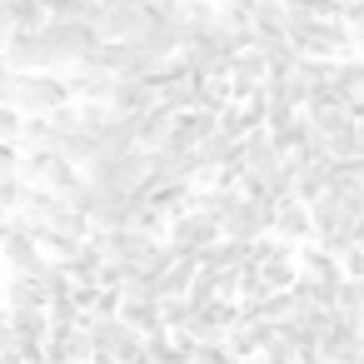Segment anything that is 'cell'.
I'll return each mask as SVG.
<instances>
[{"label": "cell", "mask_w": 364, "mask_h": 364, "mask_svg": "<svg viewBox=\"0 0 364 364\" xmlns=\"http://www.w3.org/2000/svg\"><path fill=\"white\" fill-rule=\"evenodd\" d=\"M36 41H41V50H46V70H70V65H80V60H90V50L100 46V36L85 26V21H46L41 31H36Z\"/></svg>", "instance_id": "6da1fadb"}, {"label": "cell", "mask_w": 364, "mask_h": 364, "mask_svg": "<svg viewBox=\"0 0 364 364\" xmlns=\"http://www.w3.org/2000/svg\"><path fill=\"white\" fill-rule=\"evenodd\" d=\"M70 100L65 90V75L60 70H26V75H11V90H6V105L16 115H50Z\"/></svg>", "instance_id": "7a4b0ae2"}, {"label": "cell", "mask_w": 364, "mask_h": 364, "mask_svg": "<svg viewBox=\"0 0 364 364\" xmlns=\"http://www.w3.org/2000/svg\"><path fill=\"white\" fill-rule=\"evenodd\" d=\"M284 36H289V46H294L304 60H339V55L354 46V31H349L344 21H334V16H324V21H304V26L284 31Z\"/></svg>", "instance_id": "3957f363"}, {"label": "cell", "mask_w": 364, "mask_h": 364, "mask_svg": "<svg viewBox=\"0 0 364 364\" xmlns=\"http://www.w3.org/2000/svg\"><path fill=\"white\" fill-rule=\"evenodd\" d=\"M215 240H225V235H220V225H215L210 215H200V210H180V215L165 225V245H170L180 259H195V250H205V245H215Z\"/></svg>", "instance_id": "277c9868"}, {"label": "cell", "mask_w": 364, "mask_h": 364, "mask_svg": "<svg viewBox=\"0 0 364 364\" xmlns=\"http://www.w3.org/2000/svg\"><path fill=\"white\" fill-rule=\"evenodd\" d=\"M274 205H279V200H264V195H240V200H235V210L225 215L220 235H225V240H259V235H269Z\"/></svg>", "instance_id": "5b68a950"}, {"label": "cell", "mask_w": 364, "mask_h": 364, "mask_svg": "<svg viewBox=\"0 0 364 364\" xmlns=\"http://www.w3.org/2000/svg\"><path fill=\"white\" fill-rule=\"evenodd\" d=\"M304 210H309V235L324 240V235H334V230H349V220L364 210V200H344L339 190H324V195H314Z\"/></svg>", "instance_id": "8992f818"}, {"label": "cell", "mask_w": 364, "mask_h": 364, "mask_svg": "<svg viewBox=\"0 0 364 364\" xmlns=\"http://www.w3.org/2000/svg\"><path fill=\"white\" fill-rule=\"evenodd\" d=\"M235 319H240V304H235V299H210L205 309H195L185 339H195V344H225V329H230Z\"/></svg>", "instance_id": "52a82bcc"}, {"label": "cell", "mask_w": 364, "mask_h": 364, "mask_svg": "<svg viewBox=\"0 0 364 364\" xmlns=\"http://www.w3.org/2000/svg\"><path fill=\"white\" fill-rule=\"evenodd\" d=\"M269 339H274V324H264V319H255L250 309H240V319L225 329V349L235 354V359H250V354H264L269 349Z\"/></svg>", "instance_id": "ba28073f"}, {"label": "cell", "mask_w": 364, "mask_h": 364, "mask_svg": "<svg viewBox=\"0 0 364 364\" xmlns=\"http://www.w3.org/2000/svg\"><path fill=\"white\" fill-rule=\"evenodd\" d=\"M215 130H220V115L215 110H180L175 125H170V135H165V145L170 150H200Z\"/></svg>", "instance_id": "9c48e42d"}, {"label": "cell", "mask_w": 364, "mask_h": 364, "mask_svg": "<svg viewBox=\"0 0 364 364\" xmlns=\"http://www.w3.org/2000/svg\"><path fill=\"white\" fill-rule=\"evenodd\" d=\"M65 90H70V100H100V105H110L115 75L100 70V65H90V60H80V65L65 70Z\"/></svg>", "instance_id": "30bf717a"}, {"label": "cell", "mask_w": 364, "mask_h": 364, "mask_svg": "<svg viewBox=\"0 0 364 364\" xmlns=\"http://www.w3.org/2000/svg\"><path fill=\"white\" fill-rule=\"evenodd\" d=\"M255 130H264V95L259 100H230L220 110V135L225 140H245Z\"/></svg>", "instance_id": "8fae6325"}, {"label": "cell", "mask_w": 364, "mask_h": 364, "mask_svg": "<svg viewBox=\"0 0 364 364\" xmlns=\"http://www.w3.org/2000/svg\"><path fill=\"white\" fill-rule=\"evenodd\" d=\"M130 150H140V145H135V120L110 110V120L95 130V160H120V155H130Z\"/></svg>", "instance_id": "7c38bea8"}, {"label": "cell", "mask_w": 364, "mask_h": 364, "mask_svg": "<svg viewBox=\"0 0 364 364\" xmlns=\"http://www.w3.org/2000/svg\"><path fill=\"white\" fill-rule=\"evenodd\" d=\"M160 95H155V75H140V80H115V90H110V110L115 115H145L150 105H155Z\"/></svg>", "instance_id": "4fadbf2b"}, {"label": "cell", "mask_w": 364, "mask_h": 364, "mask_svg": "<svg viewBox=\"0 0 364 364\" xmlns=\"http://www.w3.org/2000/svg\"><path fill=\"white\" fill-rule=\"evenodd\" d=\"M269 235H274L279 245H289V250L304 245V240H309V210H304L294 195L279 200V205H274V220H269Z\"/></svg>", "instance_id": "5bb4252c"}, {"label": "cell", "mask_w": 364, "mask_h": 364, "mask_svg": "<svg viewBox=\"0 0 364 364\" xmlns=\"http://www.w3.org/2000/svg\"><path fill=\"white\" fill-rule=\"evenodd\" d=\"M0 304L6 309H46V279L41 274H6L0 279Z\"/></svg>", "instance_id": "9a60e30c"}, {"label": "cell", "mask_w": 364, "mask_h": 364, "mask_svg": "<svg viewBox=\"0 0 364 364\" xmlns=\"http://www.w3.org/2000/svg\"><path fill=\"white\" fill-rule=\"evenodd\" d=\"M170 125H175V110L155 100L145 115H135V145H140V150H160L165 135H170Z\"/></svg>", "instance_id": "2e32d148"}, {"label": "cell", "mask_w": 364, "mask_h": 364, "mask_svg": "<svg viewBox=\"0 0 364 364\" xmlns=\"http://www.w3.org/2000/svg\"><path fill=\"white\" fill-rule=\"evenodd\" d=\"M145 364H195V339H185V334H150L145 339Z\"/></svg>", "instance_id": "e0dca14e"}, {"label": "cell", "mask_w": 364, "mask_h": 364, "mask_svg": "<svg viewBox=\"0 0 364 364\" xmlns=\"http://www.w3.org/2000/svg\"><path fill=\"white\" fill-rule=\"evenodd\" d=\"M235 200H240L235 185H200V190H190V210L210 215L215 225H225V215L235 210Z\"/></svg>", "instance_id": "ac0fdd59"}, {"label": "cell", "mask_w": 364, "mask_h": 364, "mask_svg": "<svg viewBox=\"0 0 364 364\" xmlns=\"http://www.w3.org/2000/svg\"><path fill=\"white\" fill-rule=\"evenodd\" d=\"M115 319H120L125 329H135L140 339H150V334H165V329H160V304H155V299H120Z\"/></svg>", "instance_id": "d6986e66"}, {"label": "cell", "mask_w": 364, "mask_h": 364, "mask_svg": "<svg viewBox=\"0 0 364 364\" xmlns=\"http://www.w3.org/2000/svg\"><path fill=\"white\" fill-rule=\"evenodd\" d=\"M294 269H299L304 279H344L339 259H334L329 250H319V245H299V255H294Z\"/></svg>", "instance_id": "ffe728a7"}, {"label": "cell", "mask_w": 364, "mask_h": 364, "mask_svg": "<svg viewBox=\"0 0 364 364\" xmlns=\"http://www.w3.org/2000/svg\"><path fill=\"white\" fill-rule=\"evenodd\" d=\"M215 21H220L215 0H185V6H180V36L185 41H200L205 31H215Z\"/></svg>", "instance_id": "44dd1931"}, {"label": "cell", "mask_w": 364, "mask_h": 364, "mask_svg": "<svg viewBox=\"0 0 364 364\" xmlns=\"http://www.w3.org/2000/svg\"><path fill=\"white\" fill-rule=\"evenodd\" d=\"M55 155L70 160L75 170H85V165L95 160V135H90V130H60V135H55Z\"/></svg>", "instance_id": "7402d4cb"}, {"label": "cell", "mask_w": 364, "mask_h": 364, "mask_svg": "<svg viewBox=\"0 0 364 364\" xmlns=\"http://www.w3.org/2000/svg\"><path fill=\"white\" fill-rule=\"evenodd\" d=\"M255 274L264 279V289H269V294H274V289H289V284H294V274H299V269H294V250H279L274 259L255 264Z\"/></svg>", "instance_id": "603a6c76"}, {"label": "cell", "mask_w": 364, "mask_h": 364, "mask_svg": "<svg viewBox=\"0 0 364 364\" xmlns=\"http://www.w3.org/2000/svg\"><path fill=\"white\" fill-rule=\"evenodd\" d=\"M11 31H41L46 26V0H0Z\"/></svg>", "instance_id": "cb8c5ba5"}, {"label": "cell", "mask_w": 364, "mask_h": 364, "mask_svg": "<svg viewBox=\"0 0 364 364\" xmlns=\"http://www.w3.org/2000/svg\"><path fill=\"white\" fill-rule=\"evenodd\" d=\"M190 319H195V309H190L185 299H160V329H165V334H185Z\"/></svg>", "instance_id": "d4e9b609"}, {"label": "cell", "mask_w": 364, "mask_h": 364, "mask_svg": "<svg viewBox=\"0 0 364 364\" xmlns=\"http://www.w3.org/2000/svg\"><path fill=\"white\" fill-rule=\"evenodd\" d=\"M21 120H26V115H16L11 105H0V145H16V135H21Z\"/></svg>", "instance_id": "484cf974"}, {"label": "cell", "mask_w": 364, "mask_h": 364, "mask_svg": "<svg viewBox=\"0 0 364 364\" xmlns=\"http://www.w3.org/2000/svg\"><path fill=\"white\" fill-rule=\"evenodd\" d=\"M21 180H0V220H6V215H16V205H21Z\"/></svg>", "instance_id": "4316f807"}, {"label": "cell", "mask_w": 364, "mask_h": 364, "mask_svg": "<svg viewBox=\"0 0 364 364\" xmlns=\"http://www.w3.org/2000/svg\"><path fill=\"white\" fill-rule=\"evenodd\" d=\"M195 364H235V354L225 344H195Z\"/></svg>", "instance_id": "83f0119b"}, {"label": "cell", "mask_w": 364, "mask_h": 364, "mask_svg": "<svg viewBox=\"0 0 364 364\" xmlns=\"http://www.w3.org/2000/svg\"><path fill=\"white\" fill-rule=\"evenodd\" d=\"M11 75H16V70L6 65V55H0V105H6V90H11Z\"/></svg>", "instance_id": "f1b7e54d"}, {"label": "cell", "mask_w": 364, "mask_h": 364, "mask_svg": "<svg viewBox=\"0 0 364 364\" xmlns=\"http://www.w3.org/2000/svg\"><path fill=\"white\" fill-rule=\"evenodd\" d=\"M6 41H11V26H6V21H0V50H6Z\"/></svg>", "instance_id": "f546056e"}, {"label": "cell", "mask_w": 364, "mask_h": 364, "mask_svg": "<svg viewBox=\"0 0 364 364\" xmlns=\"http://www.w3.org/2000/svg\"><path fill=\"white\" fill-rule=\"evenodd\" d=\"M235 364H264V359H259V354H250V359H235Z\"/></svg>", "instance_id": "4dcf8cb0"}, {"label": "cell", "mask_w": 364, "mask_h": 364, "mask_svg": "<svg viewBox=\"0 0 364 364\" xmlns=\"http://www.w3.org/2000/svg\"><path fill=\"white\" fill-rule=\"evenodd\" d=\"M0 279H6V259H0Z\"/></svg>", "instance_id": "1f68e13d"}]
</instances>
